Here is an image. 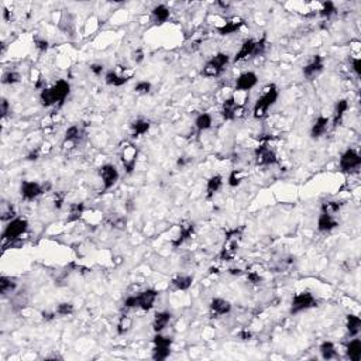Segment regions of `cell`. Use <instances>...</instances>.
Returning <instances> with one entry per match:
<instances>
[{
	"label": "cell",
	"mask_w": 361,
	"mask_h": 361,
	"mask_svg": "<svg viewBox=\"0 0 361 361\" xmlns=\"http://www.w3.org/2000/svg\"><path fill=\"white\" fill-rule=\"evenodd\" d=\"M230 271V274H233V275H241L243 273H241V270H238V268H232V270H229Z\"/></svg>",
	"instance_id": "91938a15"
},
{
	"label": "cell",
	"mask_w": 361,
	"mask_h": 361,
	"mask_svg": "<svg viewBox=\"0 0 361 361\" xmlns=\"http://www.w3.org/2000/svg\"><path fill=\"white\" fill-rule=\"evenodd\" d=\"M0 112H1V117L3 119H6L7 117V114L10 113V103H9V100L7 99H1V107H0Z\"/></svg>",
	"instance_id": "c3c4849f"
},
{
	"label": "cell",
	"mask_w": 361,
	"mask_h": 361,
	"mask_svg": "<svg viewBox=\"0 0 361 361\" xmlns=\"http://www.w3.org/2000/svg\"><path fill=\"white\" fill-rule=\"evenodd\" d=\"M16 288H17V282L10 278V276H6V275H3L1 278H0V294L3 295V297H6V295H9V294H13L14 291H16Z\"/></svg>",
	"instance_id": "836d02e7"
},
{
	"label": "cell",
	"mask_w": 361,
	"mask_h": 361,
	"mask_svg": "<svg viewBox=\"0 0 361 361\" xmlns=\"http://www.w3.org/2000/svg\"><path fill=\"white\" fill-rule=\"evenodd\" d=\"M71 92V84L65 79L57 81L51 87H44L40 92V102L44 107H50L57 103H64Z\"/></svg>",
	"instance_id": "6da1fadb"
},
{
	"label": "cell",
	"mask_w": 361,
	"mask_h": 361,
	"mask_svg": "<svg viewBox=\"0 0 361 361\" xmlns=\"http://www.w3.org/2000/svg\"><path fill=\"white\" fill-rule=\"evenodd\" d=\"M209 311L214 318L224 316V315H229L232 311V303L223 298H213L209 303Z\"/></svg>",
	"instance_id": "d6986e66"
},
{
	"label": "cell",
	"mask_w": 361,
	"mask_h": 361,
	"mask_svg": "<svg viewBox=\"0 0 361 361\" xmlns=\"http://www.w3.org/2000/svg\"><path fill=\"white\" fill-rule=\"evenodd\" d=\"M89 69H90V72L95 75V76H100V75L103 74V71H105V66L102 64H92L89 66Z\"/></svg>",
	"instance_id": "f907efd6"
},
{
	"label": "cell",
	"mask_w": 361,
	"mask_h": 361,
	"mask_svg": "<svg viewBox=\"0 0 361 361\" xmlns=\"http://www.w3.org/2000/svg\"><path fill=\"white\" fill-rule=\"evenodd\" d=\"M247 281L253 285H260L262 282V276L257 271H247Z\"/></svg>",
	"instance_id": "bcb514c9"
},
{
	"label": "cell",
	"mask_w": 361,
	"mask_h": 361,
	"mask_svg": "<svg viewBox=\"0 0 361 361\" xmlns=\"http://www.w3.org/2000/svg\"><path fill=\"white\" fill-rule=\"evenodd\" d=\"M213 125L212 116L209 113H200L199 116L195 120V127L199 133H203L206 130H209Z\"/></svg>",
	"instance_id": "d6a6232c"
},
{
	"label": "cell",
	"mask_w": 361,
	"mask_h": 361,
	"mask_svg": "<svg viewBox=\"0 0 361 361\" xmlns=\"http://www.w3.org/2000/svg\"><path fill=\"white\" fill-rule=\"evenodd\" d=\"M193 233H195V223H192V222H184V223L181 224V227H179V233H178V236L175 237L174 240H172V247L174 249H179L185 241H188L191 237L193 236Z\"/></svg>",
	"instance_id": "ac0fdd59"
},
{
	"label": "cell",
	"mask_w": 361,
	"mask_h": 361,
	"mask_svg": "<svg viewBox=\"0 0 361 361\" xmlns=\"http://www.w3.org/2000/svg\"><path fill=\"white\" fill-rule=\"evenodd\" d=\"M44 193H45V187H42L41 184L34 182V181H23L21 182L20 195H21V199L25 200V202L38 199Z\"/></svg>",
	"instance_id": "7c38bea8"
},
{
	"label": "cell",
	"mask_w": 361,
	"mask_h": 361,
	"mask_svg": "<svg viewBox=\"0 0 361 361\" xmlns=\"http://www.w3.org/2000/svg\"><path fill=\"white\" fill-rule=\"evenodd\" d=\"M351 68H353L354 74L357 75V76H361V58H359V57L353 58V61H351Z\"/></svg>",
	"instance_id": "681fc988"
},
{
	"label": "cell",
	"mask_w": 361,
	"mask_h": 361,
	"mask_svg": "<svg viewBox=\"0 0 361 361\" xmlns=\"http://www.w3.org/2000/svg\"><path fill=\"white\" fill-rule=\"evenodd\" d=\"M74 311H75L74 303H71V302L58 303L57 308H55V313H57L58 316H69V315L74 313Z\"/></svg>",
	"instance_id": "b9f144b4"
},
{
	"label": "cell",
	"mask_w": 361,
	"mask_h": 361,
	"mask_svg": "<svg viewBox=\"0 0 361 361\" xmlns=\"http://www.w3.org/2000/svg\"><path fill=\"white\" fill-rule=\"evenodd\" d=\"M14 216H16V209H14V206H13L12 203L3 202V203H1V216H0L1 222L9 223L10 220L16 219Z\"/></svg>",
	"instance_id": "74e56055"
},
{
	"label": "cell",
	"mask_w": 361,
	"mask_h": 361,
	"mask_svg": "<svg viewBox=\"0 0 361 361\" xmlns=\"http://www.w3.org/2000/svg\"><path fill=\"white\" fill-rule=\"evenodd\" d=\"M38 158H40V149H38L30 151V152L27 154V157H25L27 161H37Z\"/></svg>",
	"instance_id": "816d5d0a"
},
{
	"label": "cell",
	"mask_w": 361,
	"mask_h": 361,
	"mask_svg": "<svg viewBox=\"0 0 361 361\" xmlns=\"http://www.w3.org/2000/svg\"><path fill=\"white\" fill-rule=\"evenodd\" d=\"M222 187H223V176L219 174L212 175L206 182V198L212 199L213 196L222 189Z\"/></svg>",
	"instance_id": "4316f807"
},
{
	"label": "cell",
	"mask_w": 361,
	"mask_h": 361,
	"mask_svg": "<svg viewBox=\"0 0 361 361\" xmlns=\"http://www.w3.org/2000/svg\"><path fill=\"white\" fill-rule=\"evenodd\" d=\"M125 308L126 309H134V308H137V298H136V295H130V297H127L125 299Z\"/></svg>",
	"instance_id": "7dc6e473"
},
{
	"label": "cell",
	"mask_w": 361,
	"mask_h": 361,
	"mask_svg": "<svg viewBox=\"0 0 361 361\" xmlns=\"http://www.w3.org/2000/svg\"><path fill=\"white\" fill-rule=\"evenodd\" d=\"M34 45H36V50H37L40 54L47 52L48 48H50V42H48V40H45V38H42V37L34 38Z\"/></svg>",
	"instance_id": "f6af8a7d"
},
{
	"label": "cell",
	"mask_w": 361,
	"mask_h": 361,
	"mask_svg": "<svg viewBox=\"0 0 361 361\" xmlns=\"http://www.w3.org/2000/svg\"><path fill=\"white\" fill-rule=\"evenodd\" d=\"M255 41H257V40H254V38H247V40L241 44L240 50H238V52L236 54V57H234V61H236V63L244 61V60H249V58H254Z\"/></svg>",
	"instance_id": "ffe728a7"
},
{
	"label": "cell",
	"mask_w": 361,
	"mask_h": 361,
	"mask_svg": "<svg viewBox=\"0 0 361 361\" xmlns=\"http://www.w3.org/2000/svg\"><path fill=\"white\" fill-rule=\"evenodd\" d=\"M27 230H28V222L25 219H23V217L13 219L6 224V227L3 230V234H1L3 244L6 246L7 243L10 244L14 240H20V237L23 236Z\"/></svg>",
	"instance_id": "8992f818"
},
{
	"label": "cell",
	"mask_w": 361,
	"mask_h": 361,
	"mask_svg": "<svg viewBox=\"0 0 361 361\" xmlns=\"http://www.w3.org/2000/svg\"><path fill=\"white\" fill-rule=\"evenodd\" d=\"M152 359L157 361L167 360L171 354V346H172V339L168 336H164L161 333H155L152 339Z\"/></svg>",
	"instance_id": "ba28073f"
},
{
	"label": "cell",
	"mask_w": 361,
	"mask_h": 361,
	"mask_svg": "<svg viewBox=\"0 0 361 361\" xmlns=\"http://www.w3.org/2000/svg\"><path fill=\"white\" fill-rule=\"evenodd\" d=\"M337 13L336 6L333 1H324L322 9H320V16L324 19H330L332 16H335Z\"/></svg>",
	"instance_id": "7bdbcfd3"
},
{
	"label": "cell",
	"mask_w": 361,
	"mask_h": 361,
	"mask_svg": "<svg viewBox=\"0 0 361 361\" xmlns=\"http://www.w3.org/2000/svg\"><path fill=\"white\" fill-rule=\"evenodd\" d=\"M99 176L102 179V185H103V189L105 191H109L112 189L117 181H119V171L116 168V165L113 164H103L99 168Z\"/></svg>",
	"instance_id": "8fae6325"
},
{
	"label": "cell",
	"mask_w": 361,
	"mask_h": 361,
	"mask_svg": "<svg viewBox=\"0 0 361 361\" xmlns=\"http://www.w3.org/2000/svg\"><path fill=\"white\" fill-rule=\"evenodd\" d=\"M170 19V9L165 6V4H158L152 9L151 12V20L154 24L161 25L164 23H167Z\"/></svg>",
	"instance_id": "83f0119b"
},
{
	"label": "cell",
	"mask_w": 361,
	"mask_h": 361,
	"mask_svg": "<svg viewBox=\"0 0 361 361\" xmlns=\"http://www.w3.org/2000/svg\"><path fill=\"white\" fill-rule=\"evenodd\" d=\"M136 298H137L138 309L149 312L154 308V303H155V300L158 298V291H155L152 288H149V289H146L143 292H138L137 295H136Z\"/></svg>",
	"instance_id": "9a60e30c"
},
{
	"label": "cell",
	"mask_w": 361,
	"mask_h": 361,
	"mask_svg": "<svg viewBox=\"0 0 361 361\" xmlns=\"http://www.w3.org/2000/svg\"><path fill=\"white\" fill-rule=\"evenodd\" d=\"M143 60H144V52H143V50H136L133 52V61L134 63H143Z\"/></svg>",
	"instance_id": "f5cc1de1"
},
{
	"label": "cell",
	"mask_w": 361,
	"mask_h": 361,
	"mask_svg": "<svg viewBox=\"0 0 361 361\" xmlns=\"http://www.w3.org/2000/svg\"><path fill=\"white\" fill-rule=\"evenodd\" d=\"M318 306V300L315 299L313 294H311L309 291H303V292H299L297 294L292 302H291V315H298L305 311H309L312 308Z\"/></svg>",
	"instance_id": "52a82bcc"
},
{
	"label": "cell",
	"mask_w": 361,
	"mask_h": 361,
	"mask_svg": "<svg viewBox=\"0 0 361 361\" xmlns=\"http://www.w3.org/2000/svg\"><path fill=\"white\" fill-rule=\"evenodd\" d=\"M55 316H57V313H55V312H44V313H42V319H44L45 322H51V320H54V319H55Z\"/></svg>",
	"instance_id": "11a10c76"
},
{
	"label": "cell",
	"mask_w": 361,
	"mask_h": 361,
	"mask_svg": "<svg viewBox=\"0 0 361 361\" xmlns=\"http://www.w3.org/2000/svg\"><path fill=\"white\" fill-rule=\"evenodd\" d=\"M85 214V205L84 203H72L69 206V216H68V222H78L84 217Z\"/></svg>",
	"instance_id": "e575fe53"
},
{
	"label": "cell",
	"mask_w": 361,
	"mask_h": 361,
	"mask_svg": "<svg viewBox=\"0 0 361 361\" xmlns=\"http://www.w3.org/2000/svg\"><path fill=\"white\" fill-rule=\"evenodd\" d=\"M244 24L246 23H244V20L241 17H233V19L227 20L222 27H217V33L220 36H230V34L237 33Z\"/></svg>",
	"instance_id": "7402d4cb"
},
{
	"label": "cell",
	"mask_w": 361,
	"mask_h": 361,
	"mask_svg": "<svg viewBox=\"0 0 361 361\" xmlns=\"http://www.w3.org/2000/svg\"><path fill=\"white\" fill-rule=\"evenodd\" d=\"M329 125H330L329 117H326V116H319V117L313 122V125H312L311 137L316 138V140L323 137L324 134L327 133V130H329Z\"/></svg>",
	"instance_id": "44dd1931"
},
{
	"label": "cell",
	"mask_w": 361,
	"mask_h": 361,
	"mask_svg": "<svg viewBox=\"0 0 361 361\" xmlns=\"http://www.w3.org/2000/svg\"><path fill=\"white\" fill-rule=\"evenodd\" d=\"M241 233H243V229H232L226 233L224 243L220 250V254H219L220 261L229 262L236 258L237 253L240 250V244H241Z\"/></svg>",
	"instance_id": "3957f363"
},
{
	"label": "cell",
	"mask_w": 361,
	"mask_h": 361,
	"mask_svg": "<svg viewBox=\"0 0 361 361\" xmlns=\"http://www.w3.org/2000/svg\"><path fill=\"white\" fill-rule=\"evenodd\" d=\"M126 71H127V68H122L120 71H116V69L107 71L106 75H105V82H106V85H109V86L113 87H120L123 86V85H126V84L133 78V75H134V72L126 74Z\"/></svg>",
	"instance_id": "4fadbf2b"
},
{
	"label": "cell",
	"mask_w": 361,
	"mask_h": 361,
	"mask_svg": "<svg viewBox=\"0 0 361 361\" xmlns=\"http://www.w3.org/2000/svg\"><path fill=\"white\" fill-rule=\"evenodd\" d=\"M257 84H258V76L251 71H247V72L238 75V78L236 79V90L237 92H250Z\"/></svg>",
	"instance_id": "e0dca14e"
},
{
	"label": "cell",
	"mask_w": 361,
	"mask_h": 361,
	"mask_svg": "<svg viewBox=\"0 0 361 361\" xmlns=\"http://www.w3.org/2000/svg\"><path fill=\"white\" fill-rule=\"evenodd\" d=\"M346 327H347L350 337H357L361 329V319L357 315L349 313L347 318H346Z\"/></svg>",
	"instance_id": "1f68e13d"
},
{
	"label": "cell",
	"mask_w": 361,
	"mask_h": 361,
	"mask_svg": "<svg viewBox=\"0 0 361 361\" xmlns=\"http://www.w3.org/2000/svg\"><path fill=\"white\" fill-rule=\"evenodd\" d=\"M238 337H240L243 341H247V340H250V339L253 337V335H251V332H249V330H241V332L238 333Z\"/></svg>",
	"instance_id": "9f6ffc18"
},
{
	"label": "cell",
	"mask_w": 361,
	"mask_h": 361,
	"mask_svg": "<svg viewBox=\"0 0 361 361\" xmlns=\"http://www.w3.org/2000/svg\"><path fill=\"white\" fill-rule=\"evenodd\" d=\"M323 69H324L323 58H322V55L316 54V55L312 57L311 61L303 66V76H305L308 81H313L316 76H319V75L323 72Z\"/></svg>",
	"instance_id": "5bb4252c"
},
{
	"label": "cell",
	"mask_w": 361,
	"mask_h": 361,
	"mask_svg": "<svg viewBox=\"0 0 361 361\" xmlns=\"http://www.w3.org/2000/svg\"><path fill=\"white\" fill-rule=\"evenodd\" d=\"M171 284H172V287L176 291H188L189 288L192 287V284H193V276L192 275L184 274L176 275L175 278H172Z\"/></svg>",
	"instance_id": "4dcf8cb0"
},
{
	"label": "cell",
	"mask_w": 361,
	"mask_h": 361,
	"mask_svg": "<svg viewBox=\"0 0 361 361\" xmlns=\"http://www.w3.org/2000/svg\"><path fill=\"white\" fill-rule=\"evenodd\" d=\"M130 128H131V133L134 137H141V136L149 133V128H151V123H149V120H146V119H136L134 122H131Z\"/></svg>",
	"instance_id": "f546056e"
},
{
	"label": "cell",
	"mask_w": 361,
	"mask_h": 361,
	"mask_svg": "<svg viewBox=\"0 0 361 361\" xmlns=\"http://www.w3.org/2000/svg\"><path fill=\"white\" fill-rule=\"evenodd\" d=\"M3 17H4V20H7V21H10L13 19V14L7 9H3Z\"/></svg>",
	"instance_id": "6f0895ef"
},
{
	"label": "cell",
	"mask_w": 361,
	"mask_h": 361,
	"mask_svg": "<svg viewBox=\"0 0 361 361\" xmlns=\"http://www.w3.org/2000/svg\"><path fill=\"white\" fill-rule=\"evenodd\" d=\"M20 79H21V75L17 71H7L1 76V84L3 85H14V84H19Z\"/></svg>",
	"instance_id": "60d3db41"
},
{
	"label": "cell",
	"mask_w": 361,
	"mask_h": 361,
	"mask_svg": "<svg viewBox=\"0 0 361 361\" xmlns=\"http://www.w3.org/2000/svg\"><path fill=\"white\" fill-rule=\"evenodd\" d=\"M279 92L275 85H268L264 89V93L257 99L253 107V116L258 120H261L264 117H267L268 110L275 105V102L278 100Z\"/></svg>",
	"instance_id": "7a4b0ae2"
},
{
	"label": "cell",
	"mask_w": 361,
	"mask_h": 361,
	"mask_svg": "<svg viewBox=\"0 0 361 361\" xmlns=\"http://www.w3.org/2000/svg\"><path fill=\"white\" fill-rule=\"evenodd\" d=\"M171 318H172L171 312H157L155 316H154V320H152V329H154V332L155 333H162V330H165V327L171 322Z\"/></svg>",
	"instance_id": "d4e9b609"
},
{
	"label": "cell",
	"mask_w": 361,
	"mask_h": 361,
	"mask_svg": "<svg viewBox=\"0 0 361 361\" xmlns=\"http://www.w3.org/2000/svg\"><path fill=\"white\" fill-rule=\"evenodd\" d=\"M85 128L84 126L74 125L68 127V130L65 131V143H71L76 146L78 143H81V140L85 137Z\"/></svg>",
	"instance_id": "cb8c5ba5"
},
{
	"label": "cell",
	"mask_w": 361,
	"mask_h": 361,
	"mask_svg": "<svg viewBox=\"0 0 361 361\" xmlns=\"http://www.w3.org/2000/svg\"><path fill=\"white\" fill-rule=\"evenodd\" d=\"M63 203H64V195L57 193V195H55V199H54V206H55V209H61V208H63Z\"/></svg>",
	"instance_id": "db71d44e"
},
{
	"label": "cell",
	"mask_w": 361,
	"mask_h": 361,
	"mask_svg": "<svg viewBox=\"0 0 361 361\" xmlns=\"http://www.w3.org/2000/svg\"><path fill=\"white\" fill-rule=\"evenodd\" d=\"M339 222L335 219V216L326 214V213H320L318 217V230L320 233H330L332 230H335Z\"/></svg>",
	"instance_id": "603a6c76"
},
{
	"label": "cell",
	"mask_w": 361,
	"mask_h": 361,
	"mask_svg": "<svg viewBox=\"0 0 361 361\" xmlns=\"http://www.w3.org/2000/svg\"><path fill=\"white\" fill-rule=\"evenodd\" d=\"M241 112V105L237 102L234 96H230L227 99H224L223 105H222V117L224 120L230 122V120H234L237 116Z\"/></svg>",
	"instance_id": "2e32d148"
},
{
	"label": "cell",
	"mask_w": 361,
	"mask_h": 361,
	"mask_svg": "<svg viewBox=\"0 0 361 361\" xmlns=\"http://www.w3.org/2000/svg\"><path fill=\"white\" fill-rule=\"evenodd\" d=\"M131 327H133V319L130 316H127V315H122V318H120V320L117 323V333L120 336H123V335L128 333L131 330Z\"/></svg>",
	"instance_id": "f35d334b"
},
{
	"label": "cell",
	"mask_w": 361,
	"mask_h": 361,
	"mask_svg": "<svg viewBox=\"0 0 361 361\" xmlns=\"http://www.w3.org/2000/svg\"><path fill=\"white\" fill-rule=\"evenodd\" d=\"M361 167L360 154L353 149H347L340 157V170L346 174H356Z\"/></svg>",
	"instance_id": "9c48e42d"
},
{
	"label": "cell",
	"mask_w": 361,
	"mask_h": 361,
	"mask_svg": "<svg viewBox=\"0 0 361 361\" xmlns=\"http://www.w3.org/2000/svg\"><path fill=\"white\" fill-rule=\"evenodd\" d=\"M254 158L258 167H270L278 162V157L274 149L268 146V143H262L254 149Z\"/></svg>",
	"instance_id": "30bf717a"
},
{
	"label": "cell",
	"mask_w": 361,
	"mask_h": 361,
	"mask_svg": "<svg viewBox=\"0 0 361 361\" xmlns=\"http://www.w3.org/2000/svg\"><path fill=\"white\" fill-rule=\"evenodd\" d=\"M346 356L347 359L351 361H360L361 360V340L357 337H353V340H350L346 344Z\"/></svg>",
	"instance_id": "f1b7e54d"
},
{
	"label": "cell",
	"mask_w": 361,
	"mask_h": 361,
	"mask_svg": "<svg viewBox=\"0 0 361 361\" xmlns=\"http://www.w3.org/2000/svg\"><path fill=\"white\" fill-rule=\"evenodd\" d=\"M119 158L120 162L125 168L126 174L131 175L136 170V164L138 160V149L137 146L130 141V140H125L120 143L119 146Z\"/></svg>",
	"instance_id": "277c9868"
},
{
	"label": "cell",
	"mask_w": 361,
	"mask_h": 361,
	"mask_svg": "<svg viewBox=\"0 0 361 361\" xmlns=\"http://www.w3.org/2000/svg\"><path fill=\"white\" fill-rule=\"evenodd\" d=\"M340 209H341V203L339 200H326L322 203V213L330 216H335L336 213L340 212Z\"/></svg>",
	"instance_id": "ab89813d"
},
{
	"label": "cell",
	"mask_w": 361,
	"mask_h": 361,
	"mask_svg": "<svg viewBox=\"0 0 361 361\" xmlns=\"http://www.w3.org/2000/svg\"><path fill=\"white\" fill-rule=\"evenodd\" d=\"M151 89H152V85H151V82L149 81H140L136 84V86H134V90H136V93L138 95H147L151 92Z\"/></svg>",
	"instance_id": "ee69618b"
},
{
	"label": "cell",
	"mask_w": 361,
	"mask_h": 361,
	"mask_svg": "<svg viewBox=\"0 0 361 361\" xmlns=\"http://www.w3.org/2000/svg\"><path fill=\"white\" fill-rule=\"evenodd\" d=\"M246 171L244 170H241V168H237V170H233L230 175H229V178H227V184H229V187L232 188H237L244 179H246Z\"/></svg>",
	"instance_id": "d590c367"
},
{
	"label": "cell",
	"mask_w": 361,
	"mask_h": 361,
	"mask_svg": "<svg viewBox=\"0 0 361 361\" xmlns=\"http://www.w3.org/2000/svg\"><path fill=\"white\" fill-rule=\"evenodd\" d=\"M320 354H322V359H323V360L336 359L337 357L336 346H335L332 341H323V343L320 344Z\"/></svg>",
	"instance_id": "8d00e7d4"
},
{
	"label": "cell",
	"mask_w": 361,
	"mask_h": 361,
	"mask_svg": "<svg viewBox=\"0 0 361 361\" xmlns=\"http://www.w3.org/2000/svg\"><path fill=\"white\" fill-rule=\"evenodd\" d=\"M230 63V55L226 52H217L213 55L208 63L202 68V75L205 78H217L223 74L226 66Z\"/></svg>",
	"instance_id": "5b68a950"
},
{
	"label": "cell",
	"mask_w": 361,
	"mask_h": 361,
	"mask_svg": "<svg viewBox=\"0 0 361 361\" xmlns=\"http://www.w3.org/2000/svg\"><path fill=\"white\" fill-rule=\"evenodd\" d=\"M350 109V103L347 99H340L336 102V106H335V113H333V126L337 127V126L341 125L346 113L349 112Z\"/></svg>",
	"instance_id": "484cf974"
},
{
	"label": "cell",
	"mask_w": 361,
	"mask_h": 361,
	"mask_svg": "<svg viewBox=\"0 0 361 361\" xmlns=\"http://www.w3.org/2000/svg\"><path fill=\"white\" fill-rule=\"evenodd\" d=\"M216 4H217V6H220V7H223V9H227V7L230 6L229 3H222V1H217Z\"/></svg>",
	"instance_id": "94428289"
},
{
	"label": "cell",
	"mask_w": 361,
	"mask_h": 361,
	"mask_svg": "<svg viewBox=\"0 0 361 361\" xmlns=\"http://www.w3.org/2000/svg\"><path fill=\"white\" fill-rule=\"evenodd\" d=\"M178 167H185L188 164V160H187V157H179V160H178Z\"/></svg>",
	"instance_id": "680465c9"
}]
</instances>
